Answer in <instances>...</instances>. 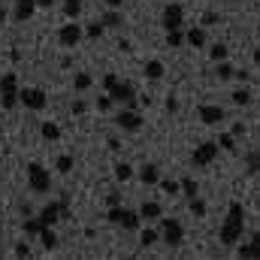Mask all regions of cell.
I'll return each instance as SVG.
<instances>
[{"mask_svg": "<svg viewBox=\"0 0 260 260\" xmlns=\"http://www.w3.org/2000/svg\"><path fill=\"white\" fill-rule=\"evenodd\" d=\"M115 179H118V182H130V179H133V167H130V164H118V167H115Z\"/></svg>", "mask_w": 260, "mask_h": 260, "instance_id": "35", "label": "cell"}, {"mask_svg": "<svg viewBox=\"0 0 260 260\" xmlns=\"http://www.w3.org/2000/svg\"><path fill=\"white\" fill-rule=\"evenodd\" d=\"M40 133H43V139H49V142L61 139V127H58V124H52V121H43V127H40Z\"/></svg>", "mask_w": 260, "mask_h": 260, "instance_id": "23", "label": "cell"}, {"mask_svg": "<svg viewBox=\"0 0 260 260\" xmlns=\"http://www.w3.org/2000/svg\"><path fill=\"white\" fill-rule=\"evenodd\" d=\"M106 6H109V9H121V6H124V0H106Z\"/></svg>", "mask_w": 260, "mask_h": 260, "instance_id": "47", "label": "cell"}, {"mask_svg": "<svg viewBox=\"0 0 260 260\" xmlns=\"http://www.w3.org/2000/svg\"><path fill=\"white\" fill-rule=\"evenodd\" d=\"M27 188L34 194H49L52 191V173L43 164H37V160L27 164Z\"/></svg>", "mask_w": 260, "mask_h": 260, "instance_id": "2", "label": "cell"}, {"mask_svg": "<svg viewBox=\"0 0 260 260\" xmlns=\"http://www.w3.org/2000/svg\"><path fill=\"white\" fill-rule=\"evenodd\" d=\"M91 85H94L91 73H76V76H73V88H76V91H88Z\"/></svg>", "mask_w": 260, "mask_h": 260, "instance_id": "22", "label": "cell"}, {"mask_svg": "<svg viewBox=\"0 0 260 260\" xmlns=\"http://www.w3.org/2000/svg\"><path fill=\"white\" fill-rule=\"evenodd\" d=\"M260 236L257 233H251V242H248V245H239V257H248V260H254L260 254Z\"/></svg>", "mask_w": 260, "mask_h": 260, "instance_id": "18", "label": "cell"}, {"mask_svg": "<svg viewBox=\"0 0 260 260\" xmlns=\"http://www.w3.org/2000/svg\"><path fill=\"white\" fill-rule=\"evenodd\" d=\"M109 97H112V103H121V106H133V100H136V88H133V82H115L112 88H109Z\"/></svg>", "mask_w": 260, "mask_h": 260, "instance_id": "6", "label": "cell"}, {"mask_svg": "<svg viewBox=\"0 0 260 260\" xmlns=\"http://www.w3.org/2000/svg\"><path fill=\"white\" fill-rule=\"evenodd\" d=\"M157 221H160V230H164V242H167V245L176 248V245L185 242V227H182V221H176V218H164V215H160Z\"/></svg>", "mask_w": 260, "mask_h": 260, "instance_id": "4", "label": "cell"}, {"mask_svg": "<svg viewBox=\"0 0 260 260\" xmlns=\"http://www.w3.org/2000/svg\"><path fill=\"white\" fill-rule=\"evenodd\" d=\"M157 185L164 188V194H173V197L179 194V182H176V179H160Z\"/></svg>", "mask_w": 260, "mask_h": 260, "instance_id": "36", "label": "cell"}, {"mask_svg": "<svg viewBox=\"0 0 260 260\" xmlns=\"http://www.w3.org/2000/svg\"><path fill=\"white\" fill-rule=\"evenodd\" d=\"M245 233V206L242 203H230L227 209V221L221 224V245H236Z\"/></svg>", "mask_w": 260, "mask_h": 260, "instance_id": "1", "label": "cell"}, {"mask_svg": "<svg viewBox=\"0 0 260 260\" xmlns=\"http://www.w3.org/2000/svg\"><path fill=\"white\" fill-rule=\"evenodd\" d=\"M139 182H142V185H157V182H160V170H157L154 164H145V167L139 170Z\"/></svg>", "mask_w": 260, "mask_h": 260, "instance_id": "14", "label": "cell"}, {"mask_svg": "<svg viewBox=\"0 0 260 260\" xmlns=\"http://www.w3.org/2000/svg\"><path fill=\"white\" fill-rule=\"evenodd\" d=\"M215 145H218L221 151H233V148H236V136H233V133H221Z\"/></svg>", "mask_w": 260, "mask_h": 260, "instance_id": "28", "label": "cell"}, {"mask_svg": "<svg viewBox=\"0 0 260 260\" xmlns=\"http://www.w3.org/2000/svg\"><path fill=\"white\" fill-rule=\"evenodd\" d=\"M230 133H233V136H245V124H233Z\"/></svg>", "mask_w": 260, "mask_h": 260, "instance_id": "46", "label": "cell"}, {"mask_svg": "<svg viewBox=\"0 0 260 260\" xmlns=\"http://www.w3.org/2000/svg\"><path fill=\"white\" fill-rule=\"evenodd\" d=\"M197 115H200V121L209 124V127H218V124L227 118V112H224L221 106H212V103H203V106L197 109Z\"/></svg>", "mask_w": 260, "mask_h": 260, "instance_id": "9", "label": "cell"}, {"mask_svg": "<svg viewBox=\"0 0 260 260\" xmlns=\"http://www.w3.org/2000/svg\"><path fill=\"white\" fill-rule=\"evenodd\" d=\"M218 145L215 142H203V145H197L194 148V154H191V160H194V167H209L215 157H218Z\"/></svg>", "mask_w": 260, "mask_h": 260, "instance_id": "10", "label": "cell"}, {"mask_svg": "<svg viewBox=\"0 0 260 260\" xmlns=\"http://www.w3.org/2000/svg\"><path fill=\"white\" fill-rule=\"evenodd\" d=\"M185 40H188V46H194V49H203V46H206V30H203V27H188Z\"/></svg>", "mask_w": 260, "mask_h": 260, "instance_id": "17", "label": "cell"}, {"mask_svg": "<svg viewBox=\"0 0 260 260\" xmlns=\"http://www.w3.org/2000/svg\"><path fill=\"white\" fill-rule=\"evenodd\" d=\"M106 221L109 224H115V227H124V230H136L139 227V212L136 209H127V206H109V212H106Z\"/></svg>", "mask_w": 260, "mask_h": 260, "instance_id": "3", "label": "cell"}, {"mask_svg": "<svg viewBox=\"0 0 260 260\" xmlns=\"http://www.w3.org/2000/svg\"><path fill=\"white\" fill-rule=\"evenodd\" d=\"M115 124L124 130V133H136V130L142 127V115H139V112H133L130 106H124V109L115 115Z\"/></svg>", "mask_w": 260, "mask_h": 260, "instance_id": "7", "label": "cell"}, {"mask_svg": "<svg viewBox=\"0 0 260 260\" xmlns=\"http://www.w3.org/2000/svg\"><path fill=\"white\" fill-rule=\"evenodd\" d=\"M18 103H24L30 112H43L49 100H46V91L43 88H21L18 91Z\"/></svg>", "mask_w": 260, "mask_h": 260, "instance_id": "5", "label": "cell"}, {"mask_svg": "<svg viewBox=\"0 0 260 260\" xmlns=\"http://www.w3.org/2000/svg\"><path fill=\"white\" fill-rule=\"evenodd\" d=\"M55 167H58V173H70V170H73V157H70V154H61Z\"/></svg>", "mask_w": 260, "mask_h": 260, "instance_id": "37", "label": "cell"}, {"mask_svg": "<svg viewBox=\"0 0 260 260\" xmlns=\"http://www.w3.org/2000/svg\"><path fill=\"white\" fill-rule=\"evenodd\" d=\"M227 55H230V49H227L224 43H215V46L209 49V58H212L215 64H218V61H227Z\"/></svg>", "mask_w": 260, "mask_h": 260, "instance_id": "26", "label": "cell"}, {"mask_svg": "<svg viewBox=\"0 0 260 260\" xmlns=\"http://www.w3.org/2000/svg\"><path fill=\"white\" fill-rule=\"evenodd\" d=\"M176 109H179V100H176V97H170V100H167V112H176Z\"/></svg>", "mask_w": 260, "mask_h": 260, "instance_id": "44", "label": "cell"}, {"mask_svg": "<svg viewBox=\"0 0 260 260\" xmlns=\"http://www.w3.org/2000/svg\"><path fill=\"white\" fill-rule=\"evenodd\" d=\"M218 21H221L218 12H206V15H203V24H206V27H209V24H218Z\"/></svg>", "mask_w": 260, "mask_h": 260, "instance_id": "42", "label": "cell"}, {"mask_svg": "<svg viewBox=\"0 0 260 260\" xmlns=\"http://www.w3.org/2000/svg\"><path fill=\"white\" fill-rule=\"evenodd\" d=\"M215 76H218L221 82H227V79H233V67L227 64V61H218V67H215Z\"/></svg>", "mask_w": 260, "mask_h": 260, "instance_id": "33", "label": "cell"}, {"mask_svg": "<svg viewBox=\"0 0 260 260\" xmlns=\"http://www.w3.org/2000/svg\"><path fill=\"white\" fill-rule=\"evenodd\" d=\"M245 167H248V176H257V170H260V154H257V148H251V151L245 154Z\"/></svg>", "mask_w": 260, "mask_h": 260, "instance_id": "25", "label": "cell"}, {"mask_svg": "<svg viewBox=\"0 0 260 260\" xmlns=\"http://www.w3.org/2000/svg\"><path fill=\"white\" fill-rule=\"evenodd\" d=\"M40 242H43L46 251H55V248H58V233H55L52 227H43V230H40Z\"/></svg>", "mask_w": 260, "mask_h": 260, "instance_id": "16", "label": "cell"}, {"mask_svg": "<svg viewBox=\"0 0 260 260\" xmlns=\"http://www.w3.org/2000/svg\"><path fill=\"white\" fill-rule=\"evenodd\" d=\"M94 106H97V109H100V112H109V109H112V97H109V94H106V97H100V100H97V103H94Z\"/></svg>", "mask_w": 260, "mask_h": 260, "instance_id": "39", "label": "cell"}, {"mask_svg": "<svg viewBox=\"0 0 260 260\" xmlns=\"http://www.w3.org/2000/svg\"><path fill=\"white\" fill-rule=\"evenodd\" d=\"M185 24V9H182V3H167L164 6V27L167 30H176V27H182Z\"/></svg>", "mask_w": 260, "mask_h": 260, "instance_id": "8", "label": "cell"}, {"mask_svg": "<svg viewBox=\"0 0 260 260\" xmlns=\"http://www.w3.org/2000/svg\"><path fill=\"white\" fill-rule=\"evenodd\" d=\"M185 43V34H182V27H176V30H167V46L170 49H179Z\"/></svg>", "mask_w": 260, "mask_h": 260, "instance_id": "27", "label": "cell"}, {"mask_svg": "<svg viewBox=\"0 0 260 260\" xmlns=\"http://www.w3.org/2000/svg\"><path fill=\"white\" fill-rule=\"evenodd\" d=\"M164 73H167V67L160 64V61H148V64H145V76H148L151 82H157V79H164Z\"/></svg>", "mask_w": 260, "mask_h": 260, "instance_id": "20", "label": "cell"}, {"mask_svg": "<svg viewBox=\"0 0 260 260\" xmlns=\"http://www.w3.org/2000/svg\"><path fill=\"white\" fill-rule=\"evenodd\" d=\"M251 100H254V97H251V91H248V88H239V91H233V103H236V106H248Z\"/></svg>", "mask_w": 260, "mask_h": 260, "instance_id": "30", "label": "cell"}, {"mask_svg": "<svg viewBox=\"0 0 260 260\" xmlns=\"http://www.w3.org/2000/svg\"><path fill=\"white\" fill-rule=\"evenodd\" d=\"M188 209H191V215H194V218H206V212H209V206L200 200V194L188 200Z\"/></svg>", "mask_w": 260, "mask_h": 260, "instance_id": "21", "label": "cell"}, {"mask_svg": "<svg viewBox=\"0 0 260 260\" xmlns=\"http://www.w3.org/2000/svg\"><path fill=\"white\" fill-rule=\"evenodd\" d=\"M118 203H121V197H118V194H109V197H106V206H118Z\"/></svg>", "mask_w": 260, "mask_h": 260, "instance_id": "45", "label": "cell"}, {"mask_svg": "<svg viewBox=\"0 0 260 260\" xmlns=\"http://www.w3.org/2000/svg\"><path fill=\"white\" fill-rule=\"evenodd\" d=\"M85 109H88V106H85V100H73V103H70V112H73V115H82Z\"/></svg>", "mask_w": 260, "mask_h": 260, "instance_id": "41", "label": "cell"}, {"mask_svg": "<svg viewBox=\"0 0 260 260\" xmlns=\"http://www.w3.org/2000/svg\"><path fill=\"white\" fill-rule=\"evenodd\" d=\"M15 3H34V0H15Z\"/></svg>", "mask_w": 260, "mask_h": 260, "instance_id": "50", "label": "cell"}, {"mask_svg": "<svg viewBox=\"0 0 260 260\" xmlns=\"http://www.w3.org/2000/svg\"><path fill=\"white\" fill-rule=\"evenodd\" d=\"M46 224L40 221V218H30V221H24V233H27V239L30 236H40V230H43Z\"/></svg>", "mask_w": 260, "mask_h": 260, "instance_id": "31", "label": "cell"}, {"mask_svg": "<svg viewBox=\"0 0 260 260\" xmlns=\"http://www.w3.org/2000/svg\"><path fill=\"white\" fill-rule=\"evenodd\" d=\"M115 82H118V76H115V73H106V76H103V88H106V91H109Z\"/></svg>", "mask_w": 260, "mask_h": 260, "instance_id": "43", "label": "cell"}, {"mask_svg": "<svg viewBox=\"0 0 260 260\" xmlns=\"http://www.w3.org/2000/svg\"><path fill=\"white\" fill-rule=\"evenodd\" d=\"M79 9H82V0H67V6H64L67 15H79Z\"/></svg>", "mask_w": 260, "mask_h": 260, "instance_id": "38", "label": "cell"}, {"mask_svg": "<svg viewBox=\"0 0 260 260\" xmlns=\"http://www.w3.org/2000/svg\"><path fill=\"white\" fill-rule=\"evenodd\" d=\"M82 30H85V37H91V40H100L106 27H103L100 21H91V24H88V27H82Z\"/></svg>", "mask_w": 260, "mask_h": 260, "instance_id": "34", "label": "cell"}, {"mask_svg": "<svg viewBox=\"0 0 260 260\" xmlns=\"http://www.w3.org/2000/svg\"><path fill=\"white\" fill-rule=\"evenodd\" d=\"M157 242V230H151V227H145L142 233H139V245H145V248H151Z\"/></svg>", "mask_w": 260, "mask_h": 260, "instance_id": "32", "label": "cell"}, {"mask_svg": "<svg viewBox=\"0 0 260 260\" xmlns=\"http://www.w3.org/2000/svg\"><path fill=\"white\" fill-rule=\"evenodd\" d=\"M15 257H30V245L27 242H15Z\"/></svg>", "mask_w": 260, "mask_h": 260, "instance_id": "40", "label": "cell"}, {"mask_svg": "<svg viewBox=\"0 0 260 260\" xmlns=\"http://www.w3.org/2000/svg\"><path fill=\"white\" fill-rule=\"evenodd\" d=\"M46 227H55L58 221H61V203L58 200H52V203H46L43 209H40V215H37Z\"/></svg>", "mask_w": 260, "mask_h": 260, "instance_id": "12", "label": "cell"}, {"mask_svg": "<svg viewBox=\"0 0 260 260\" xmlns=\"http://www.w3.org/2000/svg\"><path fill=\"white\" fill-rule=\"evenodd\" d=\"M179 191H182V194H185L188 200H191V197H197V194H200V185H197L194 179L188 176V179H182V182H179Z\"/></svg>", "mask_w": 260, "mask_h": 260, "instance_id": "24", "label": "cell"}, {"mask_svg": "<svg viewBox=\"0 0 260 260\" xmlns=\"http://www.w3.org/2000/svg\"><path fill=\"white\" fill-rule=\"evenodd\" d=\"M34 3H37V6H46V9H49V6H52L55 0H34Z\"/></svg>", "mask_w": 260, "mask_h": 260, "instance_id": "49", "label": "cell"}, {"mask_svg": "<svg viewBox=\"0 0 260 260\" xmlns=\"http://www.w3.org/2000/svg\"><path fill=\"white\" fill-rule=\"evenodd\" d=\"M136 212H139V218H142V221H157V218L164 215L160 203H154V200H145V203H142V206H139Z\"/></svg>", "mask_w": 260, "mask_h": 260, "instance_id": "13", "label": "cell"}, {"mask_svg": "<svg viewBox=\"0 0 260 260\" xmlns=\"http://www.w3.org/2000/svg\"><path fill=\"white\" fill-rule=\"evenodd\" d=\"M37 3H15V21H30Z\"/></svg>", "mask_w": 260, "mask_h": 260, "instance_id": "19", "label": "cell"}, {"mask_svg": "<svg viewBox=\"0 0 260 260\" xmlns=\"http://www.w3.org/2000/svg\"><path fill=\"white\" fill-rule=\"evenodd\" d=\"M6 15H9V12H6V6H3V3H0V24H3V21H6Z\"/></svg>", "mask_w": 260, "mask_h": 260, "instance_id": "48", "label": "cell"}, {"mask_svg": "<svg viewBox=\"0 0 260 260\" xmlns=\"http://www.w3.org/2000/svg\"><path fill=\"white\" fill-rule=\"evenodd\" d=\"M82 37H85V30H82L76 21H70V24H64V27L58 30V43H61V46H67V49L79 46V43H82Z\"/></svg>", "mask_w": 260, "mask_h": 260, "instance_id": "11", "label": "cell"}, {"mask_svg": "<svg viewBox=\"0 0 260 260\" xmlns=\"http://www.w3.org/2000/svg\"><path fill=\"white\" fill-rule=\"evenodd\" d=\"M100 24H103V27H121V15H118V9L106 12V15L100 18Z\"/></svg>", "mask_w": 260, "mask_h": 260, "instance_id": "29", "label": "cell"}, {"mask_svg": "<svg viewBox=\"0 0 260 260\" xmlns=\"http://www.w3.org/2000/svg\"><path fill=\"white\" fill-rule=\"evenodd\" d=\"M0 106L3 109H15L18 106V88H3L0 91Z\"/></svg>", "mask_w": 260, "mask_h": 260, "instance_id": "15", "label": "cell"}]
</instances>
